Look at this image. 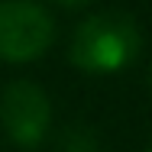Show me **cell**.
I'll return each instance as SVG.
<instances>
[{
  "mask_svg": "<svg viewBox=\"0 0 152 152\" xmlns=\"http://www.w3.org/2000/svg\"><path fill=\"white\" fill-rule=\"evenodd\" d=\"M49 123H52V104L39 84L13 81V84L3 88V94H0V126L16 146H23V149L39 146L49 133Z\"/></svg>",
  "mask_w": 152,
  "mask_h": 152,
  "instance_id": "3",
  "label": "cell"
},
{
  "mask_svg": "<svg viewBox=\"0 0 152 152\" xmlns=\"http://www.w3.org/2000/svg\"><path fill=\"white\" fill-rule=\"evenodd\" d=\"M149 152H152V146H149Z\"/></svg>",
  "mask_w": 152,
  "mask_h": 152,
  "instance_id": "6",
  "label": "cell"
},
{
  "mask_svg": "<svg viewBox=\"0 0 152 152\" xmlns=\"http://www.w3.org/2000/svg\"><path fill=\"white\" fill-rule=\"evenodd\" d=\"M61 7H84V3H91V0H58Z\"/></svg>",
  "mask_w": 152,
  "mask_h": 152,
  "instance_id": "5",
  "label": "cell"
},
{
  "mask_svg": "<svg viewBox=\"0 0 152 152\" xmlns=\"http://www.w3.org/2000/svg\"><path fill=\"white\" fill-rule=\"evenodd\" d=\"M139 45H142V36L136 20L120 10H104L88 16L75 29L68 55L75 68L88 75H113L139 55Z\"/></svg>",
  "mask_w": 152,
  "mask_h": 152,
  "instance_id": "1",
  "label": "cell"
},
{
  "mask_svg": "<svg viewBox=\"0 0 152 152\" xmlns=\"http://www.w3.org/2000/svg\"><path fill=\"white\" fill-rule=\"evenodd\" d=\"M55 23L32 0H0V58L23 65L49 52Z\"/></svg>",
  "mask_w": 152,
  "mask_h": 152,
  "instance_id": "2",
  "label": "cell"
},
{
  "mask_svg": "<svg viewBox=\"0 0 152 152\" xmlns=\"http://www.w3.org/2000/svg\"><path fill=\"white\" fill-rule=\"evenodd\" d=\"M58 152H97V139H94L91 129H84V126H71V129L61 133Z\"/></svg>",
  "mask_w": 152,
  "mask_h": 152,
  "instance_id": "4",
  "label": "cell"
}]
</instances>
